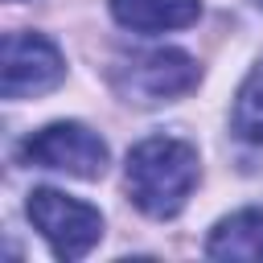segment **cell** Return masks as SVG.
I'll list each match as a JSON object with an SVG mask.
<instances>
[{"mask_svg":"<svg viewBox=\"0 0 263 263\" xmlns=\"http://www.w3.org/2000/svg\"><path fill=\"white\" fill-rule=\"evenodd\" d=\"M230 127L238 140L247 144H263V58L251 66V74L242 78L234 107H230Z\"/></svg>","mask_w":263,"mask_h":263,"instance_id":"8","label":"cell"},{"mask_svg":"<svg viewBox=\"0 0 263 263\" xmlns=\"http://www.w3.org/2000/svg\"><path fill=\"white\" fill-rule=\"evenodd\" d=\"M201 70L189 53L181 49H152L132 58L127 66L115 70V86L127 95V103H168L181 99L197 86Z\"/></svg>","mask_w":263,"mask_h":263,"instance_id":"5","label":"cell"},{"mask_svg":"<svg viewBox=\"0 0 263 263\" xmlns=\"http://www.w3.org/2000/svg\"><path fill=\"white\" fill-rule=\"evenodd\" d=\"M111 16L132 33L185 29L201 16V0H107Z\"/></svg>","mask_w":263,"mask_h":263,"instance_id":"6","label":"cell"},{"mask_svg":"<svg viewBox=\"0 0 263 263\" xmlns=\"http://www.w3.org/2000/svg\"><path fill=\"white\" fill-rule=\"evenodd\" d=\"M25 214L58 259H82L103 238V214L62 189H33L25 201Z\"/></svg>","mask_w":263,"mask_h":263,"instance_id":"3","label":"cell"},{"mask_svg":"<svg viewBox=\"0 0 263 263\" xmlns=\"http://www.w3.org/2000/svg\"><path fill=\"white\" fill-rule=\"evenodd\" d=\"M205 255L259 263L263 259V210H238V214L222 218L205 238Z\"/></svg>","mask_w":263,"mask_h":263,"instance_id":"7","label":"cell"},{"mask_svg":"<svg viewBox=\"0 0 263 263\" xmlns=\"http://www.w3.org/2000/svg\"><path fill=\"white\" fill-rule=\"evenodd\" d=\"M255 4H259V8H263V0H255Z\"/></svg>","mask_w":263,"mask_h":263,"instance_id":"9","label":"cell"},{"mask_svg":"<svg viewBox=\"0 0 263 263\" xmlns=\"http://www.w3.org/2000/svg\"><path fill=\"white\" fill-rule=\"evenodd\" d=\"M66 78L62 49L41 33H8L0 53V90L4 99H33L53 90Z\"/></svg>","mask_w":263,"mask_h":263,"instance_id":"4","label":"cell"},{"mask_svg":"<svg viewBox=\"0 0 263 263\" xmlns=\"http://www.w3.org/2000/svg\"><path fill=\"white\" fill-rule=\"evenodd\" d=\"M123 185L140 214L156 222L177 218L197 185V148L177 136H148L127 152Z\"/></svg>","mask_w":263,"mask_h":263,"instance_id":"1","label":"cell"},{"mask_svg":"<svg viewBox=\"0 0 263 263\" xmlns=\"http://www.w3.org/2000/svg\"><path fill=\"white\" fill-rule=\"evenodd\" d=\"M107 156L111 152H107L103 136L74 119L45 123L41 132H33L21 144V160L29 168H53V173H66L78 181H99L107 173Z\"/></svg>","mask_w":263,"mask_h":263,"instance_id":"2","label":"cell"}]
</instances>
